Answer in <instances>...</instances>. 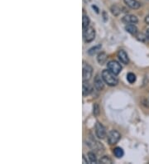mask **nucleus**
Here are the masks:
<instances>
[{
    "label": "nucleus",
    "mask_w": 149,
    "mask_h": 164,
    "mask_svg": "<svg viewBox=\"0 0 149 164\" xmlns=\"http://www.w3.org/2000/svg\"><path fill=\"white\" fill-rule=\"evenodd\" d=\"M101 49V45H98V46H95V47H92L90 50L88 51V54L90 55V56H94V54H96L99 50Z\"/></svg>",
    "instance_id": "obj_16"
},
{
    "label": "nucleus",
    "mask_w": 149,
    "mask_h": 164,
    "mask_svg": "<svg viewBox=\"0 0 149 164\" xmlns=\"http://www.w3.org/2000/svg\"><path fill=\"white\" fill-rule=\"evenodd\" d=\"M136 37H137V40L143 41V42L146 41V39L147 38V36H144L143 34H142V33H137V35H136Z\"/></svg>",
    "instance_id": "obj_22"
},
{
    "label": "nucleus",
    "mask_w": 149,
    "mask_h": 164,
    "mask_svg": "<svg viewBox=\"0 0 149 164\" xmlns=\"http://www.w3.org/2000/svg\"><path fill=\"white\" fill-rule=\"evenodd\" d=\"M117 75L111 72L109 70H104L102 72V77L104 81L109 86H115L119 83Z\"/></svg>",
    "instance_id": "obj_1"
},
{
    "label": "nucleus",
    "mask_w": 149,
    "mask_h": 164,
    "mask_svg": "<svg viewBox=\"0 0 149 164\" xmlns=\"http://www.w3.org/2000/svg\"><path fill=\"white\" fill-rule=\"evenodd\" d=\"M127 80H128V81L129 83L133 84V83H134L136 81V76L133 73H129L127 75Z\"/></svg>",
    "instance_id": "obj_20"
},
{
    "label": "nucleus",
    "mask_w": 149,
    "mask_h": 164,
    "mask_svg": "<svg viewBox=\"0 0 149 164\" xmlns=\"http://www.w3.org/2000/svg\"><path fill=\"white\" fill-rule=\"evenodd\" d=\"M125 30L128 32H129L130 34L133 36H136L137 33H138L137 27L133 25V24H128V25L125 27Z\"/></svg>",
    "instance_id": "obj_13"
},
{
    "label": "nucleus",
    "mask_w": 149,
    "mask_h": 164,
    "mask_svg": "<svg viewBox=\"0 0 149 164\" xmlns=\"http://www.w3.org/2000/svg\"><path fill=\"white\" fill-rule=\"evenodd\" d=\"M87 145H89L91 148L96 150L99 152H102L104 151V147H103L102 144L99 143V142H97V141L94 140V139H92L91 141H89Z\"/></svg>",
    "instance_id": "obj_8"
},
{
    "label": "nucleus",
    "mask_w": 149,
    "mask_h": 164,
    "mask_svg": "<svg viewBox=\"0 0 149 164\" xmlns=\"http://www.w3.org/2000/svg\"><path fill=\"white\" fill-rule=\"evenodd\" d=\"M107 67L111 72L114 73L115 75H119V74L121 72V70H122V66L119 63L116 61H110V62H108L107 64Z\"/></svg>",
    "instance_id": "obj_5"
},
{
    "label": "nucleus",
    "mask_w": 149,
    "mask_h": 164,
    "mask_svg": "<svg viewBox=\"0 0 149 164\" xmlns=\"http://www.w3.org/2000/svg\"><path fill=\"white\" fill-rule=\"evenodd\" d=\"M92 86L90 85V84L89 83V80H85V81H83V85H82V93H83V95L84 96H86V95H89L92 92Z\"/></svg>",
    "instance_id": "obj_10"
},
{
    "label": "nucleus",
    "mask_w": 149,
    "mask_h": 164,
    "mask_svg": "<svg viewBox=\"0 0 149 164\" xmlns=\"http://www.w3.org/2000/svg\"><path fill=\"white\" fill-rule=\"evenodd\" d=\"M93 74V68L91 67L90 66L87 64L86 62H83V71H82V75H83V81L85 80H89L90 79L91 76Z\"/></svg>",
    "instance_id": "obj_3"
},
{
    "label": "nucleus",
    "mask_w": 149,
    "mask_h": 164,
    "mask_svg": "<svg viewBox=\"0 0 149 164\" xmlns=\"http://www.w3.org/2000/svg\"><path fill=\"white\" fill-rule=\"evenodd\" d=\"M128 7L133 9H137L141 7V3L137 0H123Z\"/></svg>",
    "instance_id": "obj_12"
},
{
    "label": "nucleus",
    "mask_w": 149,
    "mask_h": 164,
    "mask_svg": "<svg viewBox=\"0 0 149 164\" xmlns=\"http://www.w3.org/2000/svg\"><path fill=\"white\" fill-rule=\"evenodd\" d=\"M146 36L147 37V39H149V28L146 31Z\"/></svg>",
    "instance_id": "obj_25"
},
{
    "label": "nucleus",
    "mask_w": 149,
    "mask_h": 164,
    "mask_svg": "<svg viewBox=\"0 0 149 164\" xmlns=\"http://www.w3.org/2000/svg\"><path fill=\"white\" fill-rule=\"evenodd\" d=\"M88 158H89L90 161V162H92V163H96L97 162L96 155L94 154V152H88Z\"/></svg>",
    "instance_id": "obj_19"
},
{
    "label": "nucleus",
    "mask_w": 149,
    "mask_h": 164,
    "mask_svg": "<svg viewBox=\"0 0 149 164\" xmlns=\"http://www.w3.org/2000/svg\"><path fill=\"white\" fill-rule=\"evenodd\" d=\"M118 57L119 59V61L123 64L128 65L129 63V59L128 56V54L123 50H119L118 52Z\"/></svg>",
    "instance_id": "obj_11"
},
{
    "label": "nucleus",
    "mask_w": 149,
    "mask_h": 164,
    "mask_svg": "<svg viewBox=\"0 0 149 164\" xmlns=\"http://www.w3.org/2000/svg\"><path fill=\"white\" fill-rule=\"evenodd\" d=\"M122 21L126 24H135L138 22V19H137V17L134 16V15L128 14L125 15V16L123 17Z\"/></svg>",
    "instance_id": "obj_9"
},
{
    "label": "nucleus",
    "mask_w": 149,
    "mask_h": 164,
    "mask_svg": "<svg viewBox=\"0 0 149 164\" xmlns=\"http://www.w3.org/2000/svg\"><path fill=\"white\" fill-rule=\"evenodd\" d=\"M145 22H146L147 24H148L149 25V14L147 15V17L145 18Z\"/></svg>",
    "instance_id": "obj_24"
},
{
    "label": "nucleus",
    "mask_w": 149,
    "mask_h": 164,
    "mask_svg": "<svg viewBox=\"0 0 149 164\" xmlns=\"http://www.w3.org/2000/svg\"><path fill=\"white\" fill-rule=\"evenodd\" d=\"M104 82L105 81H104V80H103V77L99 76V75H97V76L94 77V88L99 91H103V89L105 87Z\"/></svg>",
    "instance_id": "obj_7"
},
{
    "label": "nucleus",
    "mask_w": 149,
    "mask_h": 164,
    "mask_svg": "<svg viewBox=\"0 0 149 164\" xmlns=\"http://www.w3.org/2000/svg\"><path fill=\"white\" fill-rule=\"evenodd\" d=\"M97 61L100 65H103L107 61V55L105 52H100L97 56Z\"/></svg>",
    "instance_id": "obj_14"
},
{
    "label": "nucleus",
    "mask_w": 149,
    "mask_h": 164,
    "mask_svg": "<svg viewBox=\"0 0 149 164\" xmlns=\"http://www.w3.org/2000/svg\"><path fill=\"white\" fill-rule=\"evenodd\" d=\"M99 162L103 164H107V163L110 164V163H113V161H112L111 159L108 158V157L105 156V157H103V158L99 160Z\"/></svg>",
    "instance_id": "obj_21"
},
{
    "label": "nucleus",
    "mask_w": 149,
    "mask_h": 164,
    "mask_svg": "<svg viewBox=\"0 0 149 164\" xmlns=\"http://www.w3.org/2000/svg\"><path fill=\"white\" fill-rule=\"evenodd\" d=\"M95 37V31L92 27H88L83 29V38L85 42H91Z\"/></svg>",
    "instance_id": "obj_2"
},
{
    "label": "nucleus",
    "mask_w": 149,
    "mask_h": 164,
    "mask_svg": "<svg viewBox=\"0 0 149 164\" xmlns=\"http://www.w3.org/2000/svg\"><path fill=\"white\" fill-rule=\"evenodd\" d=\"M121 138V134L116 130H112L108 133V143L110 145H114L116 144L120 140Z\"/></svg>",
    "instance_id": "obj_4"
},
{
    "label": "nucleus",
    "mask_w": 149,
    "mask_h": 164,
    "mask_svg": "<svg viewBox=\"0 0 149 164\" xmlns=\"http://www.w3.org/2000/svg\"><path fill=\"white\" fill-rule=\"evenodd\" d=\"M111 12L113 13V15L114 16H119L120 14V12H121V9H120L119 7L117 6V5H113L111 7Z\"/></svg>",
    "instance_id": "obj_17"
},
{
    "label": "nucleus",
    "mask_w": 149,
    "mask_h": 164,
    "mask_svg": "<svg viewBox=\"0 0 149 164\" xmlns=\"http://www.w3.org/2000/svg\"><path fill=\"white\" fill-rule=\"evenodd\" d=\"M114 154L116 158H120L123 157V154H124V152H123V148L117 147V148H115L114 149Z\"/></svg>",
    "instance_id": "obj_15"
},
{
    "label": "nucleus",
    "mask_w": 149,
    "mask_h": 164,
    "mask_svg": "<svg viewBox=\"0 0 149 164\" xmlns=\"http://www.w3.org/2000/svg\"><path fill=\"white\" fill-rule=\"evenodd\" d=\"M95 134L100 139L105 138L106 136L105 128L99 122H97L96 124H95Z\"/></svg>",
    "instance_id": "obj_6"
},
{
    "label": "nucleus",
    "mask_w": 149,
    "mask_h": 164,
    "mask_svg": "<svg viewBox=\"0 0 149 164\" xmlns=\"http://www.w3.org/2000/svg\"><path fill=\"white\" fill-rule=\"evenodd\" d=\"M82 21H83V25H82V27H83V29H85V28H86V27H89V24H90V19H89V17L86 16L85 13L83 15Z\"/></svg>",
    "instance_id": "obj_18"
},
{
    "label": "nucleus",
    "mask_w": 149,
    "mask_h": 164,
    "mask_svg": "<svg viewBox=\"0 0 149 164\" xmlns=\"http://www.w3.org/2000/svg\"><path fill=\"white\" fill-rule=\"evenodd\" d=\"M94 116H98L99 114V107L97 104L94 105Z\"/></svg>",
    "instance_id": "obj_23"
},
{
    "label": "nucleus",
    "mask_w": 149,
    "mask_h": 164,
    "mask_svg": "<svg viewBox=\"0 0 149 164\" xmlns=\"http://www.w3.org/2000/svg\"><path fill=\"white\" fill-rule=\"evenodd\" d=\"M83 161H84V163H88V162H87V160L85 159V156H83Z\"/></svg>",
    "instance_id": "obj_26"
}]
</instances>
